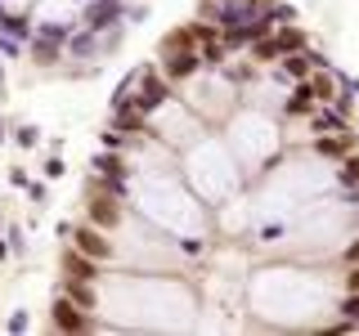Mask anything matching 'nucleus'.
Instances as JSON below:
<instances>
[{"label": "nucleus", "instance_id": "obj_3", "mask_svg": "<svg viewBox=\"0 0 359 336\" xmlns=\"http://www.w3.org/2000/svg\"><path fill=\"white\" fill-rule=\"evenodd\" d=\"M247 193H252V233H274L301 220L314 202L351 193V188L341 179V166L323 157L314 144H287L269 162V171L247 184Z\"/></svg>", "mask_w": 359, "mask_h": 336}, {"label": "nucleus", "instance_id": "obj_4", "mask_svg": "<svg viewBox=\"0 0 359 336\" xmlns=\"http://www.w3.org/2000/svg\"><path fill=\"white\" fill-rule=\"evenodd\" d=\"M121 197L149 229L166 233V238L207 251L211 229H216V211L202 202L194 188L180 179V171H153V175H121L117 179Z\"/></svg>", "mask_w": 359, "mask_h": 336}, {"label": "nucleus", "instance_id": "obj_5", "mask_svg": "<svg viewBox=\"0 0 359 336\" xmlns=\"http://www.w3.org/2000/svg\"><path fill=\"white\" fill-rule=\"evenodd\" d=\"M175 171H180V179H184V184L194 188L211 211L224 206L229 197H238L243 188H247V171L238 166V157H233V148L224 144L220 130H207L202 139L189 144V148L180 153Z\"/></svg>", "mask_w": 359, "mask_h": 336}, {"label": "nucleus", "instance_id": "obj_16", "mask_svg": "<svg viewBox=\"0 0 359 336\" xmlns=\"http://www.w3.org/2000/svg\"><path fill=\"white\" fill-rule=\"evenodd\" d=\"M76 5H86V9H90V14H95V9H117V5H121V0H76Z\"/></svg>", "mask_w": 359, "mask_h": 336}, {"label": "nucleus", "instance_id": "obj_17", "mask_svg": "<svg viewBox=\"0 0 359 336\" xmlns=\"http://www.w3.org/2000/svg\"><path fill=\"white\" fill-rule=\"evenodd\" d=\"M9 179H14L18 188H27V184H32V179H27V171H18V166H14V171H9Z\"/></svg>", "mask_w": 359, "mask_h": 336}, {"label": "nucleus", "instance_id": "obj_18", "mask_svg": "<svg viewBox=\"0 0 359 336\" xmlns=\"http://www.w3.org/2000/svg\"><path fill=\"white\" fill-rule=\"evenodd\" d=\"M9 260V242H0V265H5Z\"/></svg>", "mask_w": 359, "mask_h": 336}, {"label": "nucleus", "instance_id": "obj_12", "mask_svg": "<svg viewBox=\"0 0 359 336\" xmlns=\"http://www.w3.org/2000/svg\"><path fill=\"white\" fill-rule=\"evenodd\" d=\"M36 9V0H0V22L9 31H27V14Z\"/></svg>", "mask_w": 359, "mask_h": 336}, {"label": "nucleus", "instance_id": "obj_13", "mask_svg": "<svg viewBox=\"0 0 359 336\" xmlns=\"http://www.w3.org/2000/svg\"><path fill=\"white\" fill-rule=\"evenodd\" d=\"M14 139L22 144V148H36V144H41V130H36V126H18Z\"/></svg>", "mask_w": 359, "mask_h": 336}, {"label": "nucleus", "instance_id": "obj_14", "mask_svg": "<svg viewBox=\"0 0 359 336\" xmlns=\"http://www.w3.org/2000/svg\"><path fill=\"white\" fill-rule=\"evenodd\" d=\"M27 202H32V206H45V202H50V188H45V184H27Z\"/></svg>", "mask_w": 359, "mask_h": 336}, {"label": "nucleus", "instance_id": "obj_2", "mask_svg": "<svg viewBox=\"0 0 359 336\" xmlns=\"http://www.w3.org/2000/svg\"><path fill=\"white\" fill-rule=\"evenodd\" d=\"M63 291L104 318V332H198L202 296L180 269H104Z\"/></svg>", "mask_w": 359, "mask_h": 336}, {"label": "nucleus", "instance_id": "obj_9", "mask_svg": "<svg viewBox=\"0 0 359 336\" xmlns=\"http://www.w3.org/2000/svg\"><path fill=\"white\" fill-rule=\"evenodd\" d=\"M90 27V9L76 5V0H36V9L27 14V36H59L72 41Z\"/></svg>", "mask_w": 359, "mask_h": 336}, {"label": "nucleus", "instance_id": "obj_8", "mask_svg": "<svg viewBox=\"0 0 359 336\" xmlns=\"http://www.w3.org/2000/svg\"><path fill=\"white\" fill-rule=\"evenodd\" d=\"M149 130H153L162 144H171L175 153H184L194 139H202V134H207V130H216V126H207V121H202L198 112L189 108L184 99H180V90H175V94H166L162 104H157V108L149 112Z\"/></svg>", "mask_w": 359, "mask_h": 336}, {"label": "nucleus", "instance_id": "obj_1", "mask_svg": "<svg viewBox=\"0 0 359 336\" xmlns=\"http://www.w3.org/2000/svg\"><path fill=\"white\" fill-rule=\"evenodd\" d=\"M247 328L256 332H359L341 314V265H306L287 255H265L247 269Z\"/></svg>", "mask_w": 359, "mask_h": 336}, {"label": "nucleus", "instance_id": "obj_10", "mask_svg": "<svg viewBox=\"0 0 359 336\" xmlns=\"http://www.w3.org/2000/svg\"><path fill=\"white\" fill-rule=\"evenodd\" d=\"M153 63L162 67V76H166L171 85H180V81H189L194 72H202V67H207V59H202V50H198L194 22L166 31V41L157 45V59H153Z\"/></svg>", "mask_w": 359, "mask_h": 336}, {"label": "nucleus", "instance_id": "obj_15", "mask_svg": "<svg viewBox=\"0 0 359 336\" xmlns=\"http://www.w3.org/2000/svg\"><path fill=\"white\" fill-rule=\"evenodd\" d=\"M67 171V166H63V157H50V162H45V179H59Z\"/></svg>", "mask_w": 359, "mask_h": 336}, {"label": "nucleus", "instance_id": "obj_6", "mask_svg": "<svg viewBox=\"0 0 359 336\" xmlns=\"http://www.w3.org/2000/svg\"><path fill=\"white\" fill-rule=\"evenodd\" d=\"M220 134H224V144L233 148V157H238V166L247 171V184L261 179L269 171V162L287 148L283 117L256 108V104H238V108H233V117L220 126Z\"/></svg>", "mask_w": 359, "mask_h": 336}, {"label": "nucleus", "instance_id": "obj_7", "mask_svg": "<svg viewBox=\"0 0 359 336\" xmlns=\"http://www.w3.org/2000/svg\"><path fill=\"white\" fill-rule=\"evenodd\" d=\"M175 90L207 126H224L233 117V108L243 104V85L229 76V67H211V63L202 72H194L189 81H180Z\"/></svg>", "mask_w": 359, "mask_h": 336}, {"label": "nucleus", "instance_id": "obj_11", "mask_svg": "<svg viewBox=\"0 0 359 336\" xmlns=\"http://www.w3.org/2000/svg\"><path fill=\"white\" fill-rule=\"evenodd\" d=\"M27 59L36 63V67H59V59H67V41H59V36H36V31H32Z\"/></svg>", "mask_w": 359, "mask_h": 336}, {"label": "nucleus", "instance_id": "obj_19", "mask_svg": "<svg viewBox=\"0 0 359 336\" xmlns=\"http://www.w3.org/2000/svg\"><path fill=\"white\" fill-rule=\"evenodd\" d=\"M0 85H5V72H0Z\"/></svg>", "mask_w": 359, "mask_h": 336}]
</instances>
